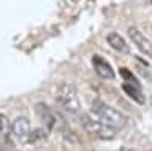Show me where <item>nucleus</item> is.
<instances>
[{
    "instance_id": "nucleus-1",
    "label": "nucleus",
    "mask_w": 152,
    "mask_h": 151,
    "mask_svg": "<svg viewBox=\"0 0 152 151\" xmlns=\"http://www.w3.org/2000/svg\"><path fill=\"white\" fill-rule=\"evenodd\" d=\"M92 111H94L95 116H98L103 122H106V124H109L111 127H114V129H121V127H124L127 124V118L124 116V113H121L117 108L109 107L103 102L95 103Z\"/></svg>"
},
{
    "instance_id": "nucleus-2",
    "label": "nucleus",
    "mask_w": 152,
    "mask_h": 151,
    "mask_svg": "<svg viewBox=\"0 0 152 151\" xmlns=\"http://www.w3.org/2000/svg\"><path fill=\"white\" fill-rule=\"evenodd\" d=\"M81 124L89 134H94L95 137H98L102 140H109L116 135V129L106 124V122H103L98 116L83 115L81 116Z\"/></svg>"
},
{
    "instance_id": "nucleus-3",
    "label": "nucleus",
    "mask_w": 152,
    "mask_h": 151,
    "mask_svg": "<svg viewBox=\"0 0 152 151\" xmlns=\"http://www.w3.org/2000/svg\"><path fill=\"white\" fill-rule=\"evenodd\" d=\"M57 100H59L60 107L68 113H78L81 110V103H79L76 88L70 83L60 84L59 91H57Z\"/></svg>"
},
{
    "instance_id": "nucleus-4",
    "label": "nucleus",
    "mask_w": 152,
    "mask_h": 151,
    "mask_svg": "<svg viewBox=\"0 0 152 151\" xmlns=\"http://www.w3.org/2000/svg\"><path fill=\"white\" fill-rule=\"evenodd\" d=\"M128 37H130V40L138 46V49H140L142 54L152 56V43L146 38L144 34H142L138 27H135V26L130 27V29H128Z\"/></svg>"
},
{
    "instance_id": "nucleus-5",
    "label": "nucleus",
    "mask_w": 152,
    "mask_h": 151,
    "mask_svg": "<svg viewBox=\"0 0 152 151\" xmlns=\"http://www.w3.org/2000/svg\"><path fill=\"white\" fill-rule=\"evenodd\" d=\"M92 64H94V69L97 75L103 80H114L116 78V73H114V69L108 64V60H104L103 57L100 56H94L92 59Z\"/></svg>"
},
{
    "instance_id": "nucleus-6",
    "label": "nucleus",
    "mask_w": 152,
    "mask_h": 151,
    "mask_svg": "<svg viewBox=\"0 0 152 151\" xmlns=\"http://www.w3.org/2000/svg\"><path fill=\"white\" fill-rule=\"evenodd\" d=\"M30 121L24 116H19L13 121L11 124V132L14 134V137L19 140H24V138H28V134H30Z\"/></svg>"
},
{
    "instance_id": "nucleus-7",
    "label": "nucleus",
    "mask_w": 152,
    "mask_h": 151,
    "mask_svg": "<svg viewBox=\"0 0 152 151\" xmlns=\"http://www.w3.org/2000/svg\"><path fill=\"white\" fill-rule=\"evenodd\" d=\"M35 110L38 113V116H40L41 122H43V127H45L46 130H51L52 127H54V121H56L54 119V115H52V110L46 105L45 102L37 103Z\"/></svg>"
},
{
    "instance_id": "nucleus-8",
    "label": "nucleus",
    "mask_w": 152,
    "mask_h": 151,
    "mask_svg": "<svg viewBox=\"0 0 152 151\" xmlns=\"http://www.w3.org/2000/svg\"><path fill=\"white\" fill-rule=\"evenodd\" d=\"M106 40H108L109 46H111L113 49H116L117 53H121V54H128L130 53V48H128L127 41L124 40V37L119 35L117 32H111V34L106 37Z\"/></svg>"
},
{
    "instance_id": "nucleus-9",
    "label": "nucleus",
    "mask_w": 152,
    "mask_h": 151,
    "mask_svg": "<svg viewBox=\"0 0 152 151\" xmlns=\"http://www.w3.org/2000/svg\"><path fill=\"white\" fill-rule=\"evenodd\" d=\"M124 91H125L127 96H130L132 99H135L136 102H140V103H144V96L141 94V86H132V84H128L125 83L124 84Z\"/></svg>"
},
{
    "instance_id": "nucleus-10",
    "label": "nucleus",
    "mask_w": 152,
    "mask_h": 151,
    "mask_svg": "<svg viewBox=\"0 0 152 151\" xmlns=\"http://www.w3.org/2000/svg\"><path fill=\"white\" fill-rule=\"evenodd\" d=\"M45 132H43L41 129H33V130H30V134H28V143H37V141H40V140H43L45 138Z\"/></svg>"
},
{
    "instance_id": "nucleus-11",
    "label": "nucleus",
    "mask_w": 152,
    "mask_h": 151,
    "mask_svg": "<svg viewBox=\"0 0 152 151\" xmlns=\"http://www.w3.org/2000/svg\"><path fill=\"white\" fill-rule=\"evenodd\" d=\"M10 130H11V127H10V122H8V119H7V116H5V115H0V135H2V137H7Z\"/></svg>"
},
{
    "instance_id": "nucleus-12",
    "label": "nucleus",
    "mask_w": 152,
    "mask_h": 151,
    "mask_svg": "<svg viewBox=\"0 0 152 151\" xmlns=\"http://www.w3.org/2000/svg\"><path fill=\"white\" fill-rule=\"evenodd\" d=\"M121 73H122V77L125 78V81H128V83H132V84H136V86H140V83L136 81L135 80V77H133V75L128 72L127 69H121Z\"/></svg>"
}]
</instances>
